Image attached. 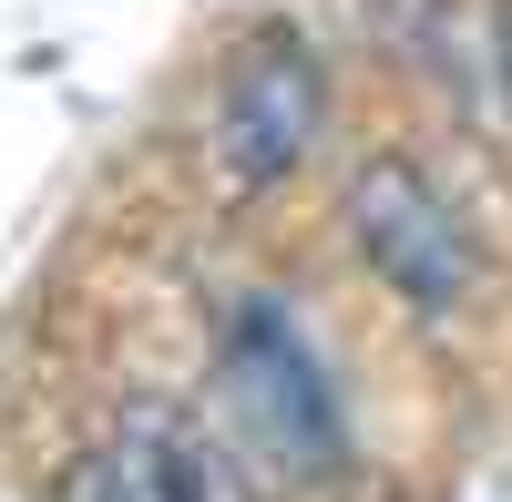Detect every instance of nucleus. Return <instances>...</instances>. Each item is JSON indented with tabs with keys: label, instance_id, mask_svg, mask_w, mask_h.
<instances>
[{
	"label": "nucleus",
	"instance_id": "obj_2",
	"mask_svg": "<svg viewBox=\"0 0 512 502\" xmlns=\"http://www.w3.org/2000/svg\"><path fill=\"white\" fill-rule=\"evenodd\" d=\"M338 236H349V267L390 298L410 328H472L492 298V246L461 216V195L420 164L410 144H359L349 175H338Z\"/></svg>",
	"mask_w": 512,
	"mask_h": 502
},
{
	"label": "nucleus",
	"instance_id": "obj_3",
	"mask_svg": "<svg viewBox=\"0 0 512 502\" xmlns=\"http://www.w3.org/2000/svg\"><path fill=\"white\" fill-rule=\"evenodd\" d=\"M328 144V62L297 21H256L205 82V185L226 205L277 195Z\"/></svg>",
	"mask_w": 512,
	"mask_h": 502
},
{
	"label": "nucleus",
	"instance_id": "obj_1",
	"mask_svg": "<svg viewBox=\"0 0 512 502\" xmlns=\"http://www.w3.org/2000/svg\"><path fill=\"white\" fill-rule=\"evenodd\" d=\"M205 369H216V400H226L236 441L267 462V482L338 492L359 472L349 390H338L318 328L277 287H205Z\"/></svg>",
	"mask_w": 512,
	"mask_h": 502
},
{
	"label": "nucleus",
	"instance_id": "obj_4",
	"mask_svg": "<svg viewBox=\"0 0 512 502\" xmlns=\"http://www.w3.org/2000/svg\"><path fill=\"white\" fill-rule=\"evenodd\" d=\"M62 502H256L236 451L164 390H123L93 451L62 472Z\"/></svg>",
	"mask_w": 512,
	"mask_h": 502
}]
</instances>
